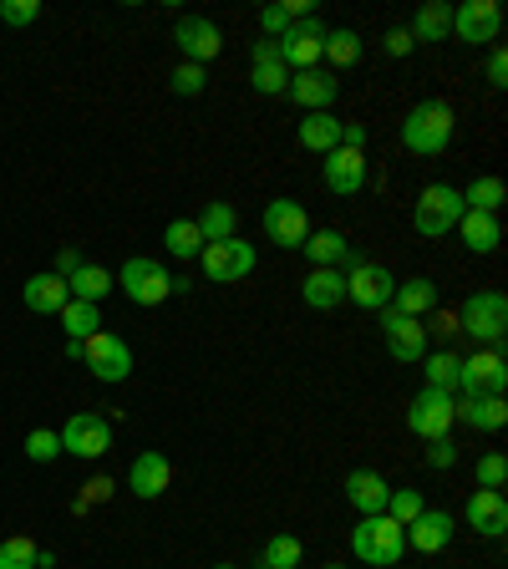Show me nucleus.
I'll use <instances>...</instances> for the list:
<instances>
[{
    "instance_id": "473e14b6",
    "label": "nucleus",
    "mask_w": 508,
    "mask_h": 569,
    "mask_svg": "<svg viewBox=\"0 0 508 569\" xmlns=\"http://www.w3.org/2000/svg\"><path fill=\"white\" fill-rule=\"evenodd\" d=\"M67 291H72V301H87V305H98L112 295V270L102 265H82L72 280H67Z\"/></svg>"
},
{
    "instance_id": "4d7b16f0",
    "label": "nucleus",
    "mask_w": 508,
    "mask_h": 569,
    "mask_svg": "<svg viewBox=\"0 0 508 569\" xmlns=\"http://www.w3.org/2000/svg\"><path fill=\"white\" fill-rule=\"evenodd\" d=\"M214 569H234V565H214Z\"/></svg>"
},
{
    "instance_id": "ea45409f",
    "label": "nucleus",
    "mask_w": 508,
    "mask_h": 569,
    "mask_svg": "<svg viewBox=\"0 0 508 569\" xmlns=\"http://www.w3.org/2000/svg\"><path fill=\"white\" fill-rule=\"evenodd\" d=\"M41 565V549L26 539V534H16V539H0V569H37Z\"/></svg>"
},
{
    "instance_id": "8fccbe9b",
    "label": "nucleus",
    "mask_w": 508,
    "mask_h": 569,
    "mask_svg": "<svg viewBox=\"0 0 508 569\" xmlns=\"http://www.w3.org/2000/svg\"><path fill=\"white\" fill-rule=\"evenodd\" d=\"M382 47H387V57H412V47H417V41H412V31H407V26H392Z\"/></svg>"
},
{
    "instance_id": "a878e982",
    "label": "nucleus",
    "mask_w": 508,
    "mask_h": 569,
    "mask_svg": "<svg viewBox=\"0 0 508 569\" xmlns=\"http://www.w3.org/2000/svg\"><path fill=\"white\" fill-rule=\"evenodd\" d=\"M301 301L311 305V311H336V305L346 301V275H341V270H311L301 285Z\"/></svg>"
},
{
    "instance_id": "ddd939ff",
    "label": "nucleus",
    "mask_w": 508,
    "mask_h": 569,
    "mask_svg": "<svg viewBox=\"0 0 508 569\" xmlns=\"http://www.w3.org/2000/svg\"><path fill=\"white\" fill-rule=\"evenodd\" d=\"M265 234L275 250H301L305 234H311V214H305V204H295V199H275V204H265Z\"/></svg>"
},
{
    "instance_id": "7c9ffc66",
    "label": "nucleus",
    "mask_w": 508,
    "mask_h": 569,
    "mask_svg": "<svg viewBox=\"0 0 508 569\" xmlns=\"http://www.w3.org/2000/svg\"><path fill=\"white\" fill-rule=\"evenodd\" d=\"M412 41H443L453 37V6H443V0H427L423 11L412 16Z\"/></svg>"
},
{
    "instance_id": "4be33fe9",
    "label": "nucleus",
    "mask_w": 508,
    "mask_h": 569,
    "mask_svg": "<svg viewBox=\"0 0 508 569\" xmlns=\"http://www.w3.org/2000/svg\"><path fill=\"white\" fill-rule=\"evenodd\" d=\"M346 498H352V509L362 514V519H366V514H387L392 484L376 468H356L352 478H346Z\"/></svg>"
},
{
    "instance_id": "a19ab883",
    "label": "nucleus",
    "mask_w": 508,
    "mask_h": 569,
    "mask_svg": "<svg viewBox=\"0 0 508 569\" xmlns=\"http://www.w3.org/2000/svg\"><path fill=\"white\" fill-rule=\"evenodd\" d=\"M423 509H427V504H423V494H417V488H392V498H387V519H397L402 529H407V524L417 519Z\"/></svg>"
},
{
    "instance_id": "c85d7f7f",
    "label": "nucleus",
    "mask_w": 508,
    "mask_h": 569,
    "mask_svg": "<svg viewBox=\"0 0 508 569\" xmlns=\"http://www.w3.org/2000/svg\"><path fill=\"white\" fill-rule=\"evenodd\" d=\"M463 194V209L468 214H498V204L508 199V183L498 179V173H478V179L468 183V189H458Z\"/></svg>"
},
{
    "instance_id": "09e8293b",
    "label": "nucleus",
    "mask_w": 508,
    "mask_h": 569,
    "mask_svg": "<svg viewBox=\"0 0 508 569\" xmlns=\"http://www.w3.org/2000/svg\"><path fill=\"white\" fill-rule=\"evenodd\" d=\"M87 260H82V250H77V244H61L57 250V270H51V275H61V280H72L77 270H82Z\"/></svg>"
},
{
    "instance_id": "2f4dec72",
    "label": "nucleus",
    "mask_w": 508,
    "mask_h": 569,
    "mask_svg": "<svg viewBox=\"0 0 508 569\" xmlns=\"http://www.w3.org/2000/svg\"><path fill=\"white\" fill-rule=\"evenodd\" d=\"M204 244H219V240H234L240 234V209L234 204H204V214L194 219Z\"/></svg>"
},
{
    "instance_id": "f257e3e1",
    "label": "nucleus",
    "mask_w": 508,
    "mask_h": 569,
    "mask_svg": "<svg viewBox=\"0 0 508 569\" xmlns=\"http://www.w3.org/2000/svg\"><path fill=\"white\" fill-rule=\"evenodd\" d=\"M453 128H458V118H453L448 102L427 98L402 118V143H407V153H417V158H437V153H448Z\"/></svg>"
},
{
    "instance_id": "aec40b11",
    "label": "nucleus",
    "mask_w": 508,
    "mask_h": 569,
    "mask_svg": "<svg viewBox=\"0 0 508 569\" xmlns=\"http://www.w3.org/2000/svg\"><path fill=\"white\" fill-rule=\"evenodd\" d=\"M169 484H173V463L163 458V453H138L133 458V468H128V488H133L138 498H163L169 494Z\"/></svg>"
},
{
    "instance_id": "c03bdc74",
    "label": "nucleus",
    "mask_w": 508,
    "mask_h": 569,
    "mask_svg": "<svg viewBox=\"0 0 508 569\" xmlns=\"http://www.w3.org/2000/svg\"><path fill=\"white\" fill-rule=\"evenodd\" d=\"M0 21H6V26L41 21V0H0Z\"/></svg>"
},
{
    "instance_id": "423d86ee",
    "label": "nucleus",
    "mask_w": 508,
    "mask_h": 569,
    "mask_svg": "<svg viewBox=\"0 0 508 569\" xmlns=\"http://www.w3.org/2000/svg\"><path fill=\"white\" fill-rule=\"evenodd\" d=\"M118 285H122V295L133 305H163L173 295V275L158 260H148V255H133L128 265L118 270Z\"/></svg>"
},
{
    "instance_id": "e433bc0d",
    "label": "nucleus",
    "mask_w": 508,
    "mask_h": 569,
    "mask_svg": "<svg viewBox=\"0 0 508 569\" xmlns=\"http://www.w3.org/2000/svg\"><path fill=\"white\" fill-rule=\"evenodd\" d=\"M250 87L254 92H260V98H280V92H285V87H291V67H285V61H254L250 67Z\"/></svg>"
},
{
    "instance_id": "5701e85b",
    "label": "nucleus",
    "mask_w": 508,
    "mask_h": 569,
    "mask_svg": "<svg viewBox=\"0 0 508 569\" xmlns=\"http://www.w3.org/2000/svg\"><path fill=\"white\" fill-rule=\"evenodd\" d=\"M453 529H458V524H453V514H443V509H423L417 514V519L407 524V545L412 549H423V555H437V549H448L453 545Z\"/></svg>"
},
{
    "instance_id": "393cba45",
    "label": "nucleus",
    "mask_w": 508,
    "mask_h": 569,
    "mask_svg": "<svg viewBox=\"0 0 508 569\" xmlns=\"http://www.w3.org/2000/svg\"><path fill=\"white\" fill-rule=\"evenodd\" d=\"M21 301H26V311H37V315H57L61 305L72 301V291H67V280L61 275H31L26 280V291H21Z\"/></svg>"
},
{
    "instance_id": "f704fd0d",
    "label": "nucleus",
    "mask_w": 508,
    "mask_h": 569,
    "mask_svg": "<svg viewBox=\"0 0 508 569\" xmlns=\"http://www.w3.org/2000/svg\"><path fill=\"white\" fill-rule=\"evenodd\" d=\"M163 244H169V255H173V260H194V255H204V234H199L194 219H173L169 230H163Z\"/></svg>"
},
{
    "instance_id": "6e6d98bb",
    "label": "nucleus",
    "mask_w": 508,
    "mask_h": 569,
    "mask_svg": "<svg viewBox=\"0 0 508 569\" xmlns=\"http://www.w3.org/2000/svg\"><path fill=\"white\" fill-rule=\"evenodd\" d=\"M321 569H346V565H321Z\"/></svg>"
},
{
    "instance_id": "c756f323",
    "label": "nucleus",
    "mask_w": 508,
    "mask_h": 569,
    "mask_svg": "<svg viewBox=\"0 0 508 569\" xmlns=\"http://www.w3.org/2000/svg\"><path fill=\"white\" fill-rule=\"evenodd\" d=\"M433 305H437V285H433L427 275H417V280H407V285H397V295H392L387 311L423 321V311H433Z\"/></svg>"
},
{
    "instance_id": "58836bf2",
    "label": "nucleus",
    "mask_w": 508,
    "mask_h": 569,
    "mask_svg": "<svg viewBox=\"0 0 508 569\" xmlns=\"http://www.w3.org/2000/svg\"><path fill=\"white\" fill-rule=\"evenodd\" d=\"M362 37L356 31H326V61L331 67H356L362 61Z\"/></svg>"
},
{
    "instance_id": "1a4fd4ad",
    "label": "nucleus",
    "mask_w": 508,
    "mask_h": 569,
    "mask_svg": "<svg viewBox=\"0 0 508 569\" xmlns=\"http://www.w3.org/2000/svg\"><path fill=\"white\" fill-rule=\"evenodd\" d=\"M82 362L92 366L98 382H128V376H133V352H128V341L112 336V331H98V336L82 341Z\"/></svg>"
},
{
    "instance_id": "c9c22d12",
    "label": "nucleus",
    "mask_w": 508,
    "mask_h": 569,
    "mask_svg": "<svg viewBox=\"0 0 508 569\" xmlns=\"http://www.w3.org/2000/svg\"><path fill=\"white\" fill-rule=\"evenodd\" d=\"M458 362L463 356H453V352H433V356H423V376H427V387L433 392H458Z\"/></svg>"
},
{
    "instance_id": "0eeeda50",
    "label": "nucleus",
    "mask_w": 508,
    "mask_h": 569,
    "mask_svg": "<svg viewBox=\"0 0 508 569\" xmlns=\"http://www.w3.org/2000/svg\"><path fill=\"white\" fill-rule=\"evenodd\" d=\"M392 295H397V275L387 265H372V260H356L346 270V301H356L362 311H387Z\"/></svg>"
},
{
    "instance_id": "de8ad7c7",
    "label": "nucleus",
    "mask_w": 508,
    "mask_h": 569,
    "mask_svg": "<svg viewBox=\"0 0 508 569\" xmlns=\"http://www.w3.org/2000/svg\"><path fill=\"white\" fill-rule=\"evenodd\" d=\"M458 463V443L453 437H433L427 443V468H453Z\"/></svg>"
},
{
    "instance_id": "79ce46f5",
    "label": "nucleus",
    "mask_w": 508,
    "mask_h": 569,
    "mask_svg": "<svg viewBox=\"0 0 508 569\" xmlns=\"http://www.w3.org/2000/svg\"><path fill=\"white\" fill-rule=\"evenodd\" d=\"M169 87L179 92V98H199V92L209 87V72H204V67H194V61H179V67H173V77H169Z\"/></svg>"
},
{
    "instance_id": "f03ea898",
    "label": "nucleus",
    "mask_w": 508,
    "mask_h": 569,
    "mask_svg": "<svg viewBox=\"0 0 508 569\" xmlns=\"http://www.w3.org/2000/svg\"><path fill=\"white\" fill-rule=\"evenodd\" d=\"M352 549L362 565L392 569L402 559V549H407V529H402L397 519H387V514H366V519L352 529Z\"/></svg>"
},
{
    "instance_id": "20e7f679",
    "label": "nucleus",
    "mask_w": 508,
    "mask_h": 569,
    "mask_svg": "<svg viewBox=\"0 0 508 569\" xmlns=\"http://www.w3.org/2000/svg\"><path fill=\"white\" fill-rule=\"evenodd\" d=\"M458 331H468V336L484 341V346H504V331H508V295H504V291H478V295H468V305L458 311Z\"/></svg>"
},
{
    "instance_id": "6ab92c4d",
    "label": "nucleus",
    "mask_w": 508,
    "mask_h": 569,
    "mask_svg": "<svg viewBox=\"0 0 508 569\" xmlns=\"http://www.w3.org/2000/svg\"><path fill=\"white\" fill-rule=\"evenodd\" d=\"M326 189L341 199H356L366 189V153H356V148H336V153H326Z\"/></svg>"
},
{
    "instance_id": "603ef678",
    "label": "nucleus",
    "mask_w": 508,
    "mask_h": 569,
    "mask_svg": "<svg viewBox=\"0 0 508 569\" xmlns=\"http://www.w3.org/2000/svg\"><path fill=\"white\" fill-rule=\"evenodd\" d=\"M108 494H112V478H92V484H87V504H102Z\"/></svg>"
},
{
    "instance_id": "5fc2aeb1",
    "label": "nucleus",
    "mask_w": 508,
    "mask_h": 569,
    "mask_svg": "<svg viewBox=\"0 0 508 569\" xmlns=\"http://www.w3.org/2000/svg\"><path fill=\"white\" fill-rule=\"evenodd\" d=\"M458 331V315L453 311H437V336H453Z\"/></svg>"
},
{
    "instance_id": "864d4df0",
    "label": "nucleus",
    "mask_w": 508,
    "mask_h": 569,
    "mask_svg": "<svg viewBox=\"0 0 508 569\" xmlns=\"http://www.w3.org/2000/svg\"><path fill=\"white\" fill-rule=\"evenodd\" d=\"M275 57H280V47H275V41H254L250 61H275Z\"/></svg>"
},
{
    "instance_id": "37998d69",
    "label": "nucleus",
    "mask_w": 508,
    "mask_h": 569,
    "mask_svg": "<svg viewBox=\"0 0 508 569\" xmlns=\"http://www.w3.org/2000/svg\"><path fill=\"white\" fill-rule=\"evenodd\" d=\"M26 458L31 463H57L61 458V437L51 427H37V433L26 437Z\"/></svg>"
},
{
    "instance_id": "6e6552de",
    "label": "nucleus",
    "mask_w": 508,
    "mask_h": 569,
    "mask_svg": "<svg viewBox=\"0 0 508 569\" xmlns=\"http://www.w3.org/2000/svg\"><path fill=\"white\" fill-rule=\"evenodd\" d=\"M498 31H504L498 0H463L458 11H453V37L463 47H498Z\"/></svg>"
},
{
    "instance_id": "2eb2a0df",
    "label": "nucleus",
    "mask_w": 508,
    "mask_h": 569,
    "mask_svg": "<svg viewBox=\"0 0 508 569\" xmlns=\"http://www.w3.org/2000/svg\"><path fill=\"white\" fill-rule=\"evenodd\" d=\"M173 41H179L183 61H194V67H204V61H214L219 51H224V31H219L209 16H183V21L173 26Z\"/></svg>"
},
{
    "instance_id": "72a5a7b5",
    "label": "nucleus",
    "mask_w": 508,
    "mask_h": 569,
    "mask_svg": "<svg viewBox=\"0 0 508 569\" xmlns=\"http://www.w3.org/2000/svg\"><path fill=\"white\" fill-rule=\"evenodd\" d=\"M57 315H61V331H67V341L98 336V326H102V311H98V305H87V301H67Z\"/></svg>"
},
{
    "instance_id": "7ed1b4c3",
    "label": "nucleus",
    "mask_w": 508,
    "mask_h": 569,
    "mask_svg": "<svg viewBox=\"0 0 508 569\" xmlns=\"http://www.w3.org/2000/svg\"><path fill=\"white\" fill-rule=\"evenodd\" d=\"M463 214L468 209H463V194L453 183H427L423 194H417V209H412V230L423 234V240H443V234L458 230Z\"/></svg>"
},
{
    "instance_id": "9b49d317",
    "label": "nucleus",
    "mask_w": 508,
    "mask_h": 569,
    "mask_svg": "<svg viewBox=\"0 0 508 569\" xmlns=\"http://www.w3.org/2000/svg\"><path fill=\"white\" fill-rule=\"evenodd\" d=\"M280 47V61L285 67H295V72H311V67H321V57H326V26L315 21H295L285 37L275 41Z\"/></svg>"
},
{
    "instance_id": "bb28decb",
    "label": "nucleus",
    "mask_w": 508,
    "mask_h": 569,
    "mask_svg": "<svg viewBox=\"0 0 508 569\" xmlns=\"http://www.w3.org/2000/svg\"><path fill=\"white\" fill-rule=\"evenodd\" d=\"M295 138H301L305 153H321V158H326V153H336V148H341V122L331 118V112H305V118H301V133H295Z\"/></svg>"
},
{
    "instance_id": "f3484780",
    "label": "nucleus",
    "mask_w": 508,
    "mask_h": 569,
    "mask_svg": "<svg viewBox=\"0 0 508 569\" xmlns=\"http://www.w3.org/2000/svg\"><path fill=\"white\" fill-rule=\"evenodd\" d=\"M382 336H387V352L397 356V362H423L427 356V326L412 321V315L382 311Z\"/></svg>"
},
{
    "instance_id": "f8f14e48",
    "label": "nucleus",
    "mask_w": 508,
    "mask_h": 569,
    "mask_svg": "<svg viewBox=\"0 0 508 569\" xmlns=\"http://www.w3.org/2000/svg\"><path fill=\"white\" fill-rule=\"evenodd\" d=\"M57 437H61V453H72V458H102L112 448V423L102 413H77Z\"/></svg>"
},
{
    "instance_id": "39448f33",
    "label": "nucleus",
    "mask_w": 508,
    "mask_h": 569,
    "mask_svg": "<svg viewBox=\"0 0 508 569\" xmlns=\"http://www.w3.org/2000/svg\"><path fill=\"white\" fill-rule=\"evenodd\" d=\"M458 387L463 397H504L508 387V362H504V346H484L458 362Z\"/></svg>"
},
{
    "instance_id": "a18cd8bd",
    "label": "nucleus",
    "mask_w": 508,
    "mask_h": 569,
    "mask_svg": "<svg viewBox=\"0 0 508 569\" xmlns=\"http://www.w3.org/2000/svg\"><path fill=\"white\" fill-rule=\"evenodd\" d=\"M504 484H508V458L504 453H488L478 463V488H504Z\"/></svg>"
},
{
    "instance_id": "9d476101",
    "label": "nucleus",
    "mask_w": 508,
    "mask_h": 569,
    "mask_svg": "<svg viewBox=\"0 0 508 569\" xmlns=\"http://www.w3.org/2000/svg\"><path fill=\"white\" fill-rule=\"evenodd\" d=\"M199 265H204V275L214 280V285H234V280H244L254 270V244H244L240 234H234V240H219V244H204Z\"/></svg>"
},
{
    "instance_id": "dca6fc26",
    "label": "nucleus",
    "mask_w": 508,
    "mask_h": 569,
    "mask_svg": "<svg viewBox=\"0 0 508 569\" xmlns=\"http://www.w3.org/2000/svg\"><path fill=\"white\" fill-rule=\"evenodd\" d=\"M463 519L484 534V539H504V529H508V498H504V488H473L468 504H463Z\"/></svg>"
},
{
    "instance_id": "3c124183",
    "label": "nucleus",
    "mask_w": 508,
    "mask_h": 569,
    "mask_svg": "<svg viewBox=\"0 0 508 569\" xmlns=\"http://www.w3.org/2000/svg\"><path fill=\"white\" fill-rule=\"evenodd\" d=\"M488 87H498V92L508 87V57H504V47L488 51Z\"/></svg>"
},
{
    "instance_id": "412c9836",
    "label": "nucleus",
    "mask_w": 508,
    "mask_h": 569,
    "mask_svg": "<svg viewBox=\"0 0 508 569\" xmlns=\"http://www.w3.org/2000/svg\"><path fill=\"white\" fill-rule=\"evenodd\" d=\"M285 92H291V98L301 102L305 112H331V102H336L341 82H336V77L326 72V67H311V72H295Z\"/></svg>"
},
{
    "instance_id": "a211bd4d",
    "label": "nucleus",
    "mask_w": 508,
    "mask_h": 569,
    "mask_svg": "<svg viewBox=\"0 0 508 569\" xmlns=\"http://www.w3.org/2000/svg\"><path fill=\"white\" fill-rule=\"evenodd\" d=\"M301 250H305V260H311V270H336V265L352 270L356 260H362V255H356V244L346 240L341 230H311Z\"/></svg>"
},
{
    "instance_id": "b1692460",
    "label": "nucleus",
    "mask_w": 508,
    "mask_h": 569,
    "mask_svg": "<svg viewBox=\"0 0 508 569\" xmlns=\"http://www.w3.org/2000/svg\"><path fill=\"white\" fill-rule=\"evenodd\" d=\"M453 423H468L473 433H498L508 423V402L504 397H463L453 402Z\"/></svg>"
},
{
    "instance_id": "cd10ccee",
    "label": "nucleus",
    "mask_w": 508,
    "mask_h": 569,
    "mask_svg": "<svg viewBox=\"0 0 508 569\" xmlns=\"http://www.w3.org/2000/svg\"><path fill=\"white\" fill-rule=\"evenodd\" d=\"M458 234H463V244H468L473 255H494L498 244H504V224H498V214H463Z\"/></svg>"
},
{
    "instance_id": "4c0bfd02",
    "label": "nucleus",
    "mask_w": 508,
    "mask_h": 569,
    "mask_svg": "<svg viewBox=\"0 0 508 569\" xmlns=\"http://www.w3.org/2000/svg\"><path fill=\"white\" fill-rule=\"evenodd\" d=\"M301 539H291V534H275L265 549H260V569H295L301 565Z\"/></svg>"
},
{
    "instance_id": "4468645a",
    "label": "nucleus",
    "mask_w": 508,
    "mask_h": 569,
    "mask_svg": "<svg viewBox=\"0 0 508 569\" xmlns=\"http://www.w3.org/2000/svg\"><path fill=\"white\" fill-rule=\"evenodd\" d=\"M407 427L417 437H448L453 433V397L448 392H433V387H423L417 397H412V407H407Z\"/></svg>"
},
{
    "instance_id": "49530a36",
    "label": "nucleus",
    "mask_w": 508,
    "mask_h": 569,
    "mask_svg": "<svg viewBox=\"0 0 508 569\" xmlns=\"http://www.w3.org/2000/svg\"><path fill=\"white\" fill-rule=\"evenodd\" d=\"M291 26L295 21H291V11H285V6H265V11H260V31H265V41H280Z\"/></svg>"
}]
</instances>
